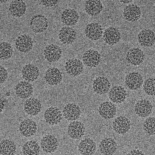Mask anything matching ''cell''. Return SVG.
I'll list each match as a JSON object with an SVG mask.
<instances>
[{
    "mask_svg": "<svg viewBox=\"0 0 155 155\" xmlns=\"http://www.w3.org/2000/svg\"><path fill=\"white\" fill-rule=\"evenodd\" d=\"M29 25L33 32L37 34L42 33L47 30L49 22L46 16L41 14H37L31 17Z\"/></svg>",
    "mask_w": 155,
    "mask_h": 155,
    "instance_id": "cell-1",
    "label": "cell"
},
{
    "mask_svg": "<svg viewBox=\"0 0 155 155\" xmlns=\"http://www.w3.org/2000/svg\"><path fill=\"white\" fill-rule=\"evenodd\" d=\"M125 84L130 90L135 91L141 88L143 85V78L138 72H131L126 76Z\"/></svg>",
    "mask_w": 155,
    "mask_h": 155,
    "instance_id": "cell-5",
    "label": "cell"
},
{
    "mask_svg": "<svg viewBox=\"0 0 155 155\" xmlns=\"http://www.w3.org/2000/svg\"><path fill=\"white\" fill-rule=\"evenodd\" d=\"M81 111L80 107L74 103H69L64 107L63 115L68 121H76L80 117Z\"/></svg>",
    "mask_w": 155,
    "mask_h": 155,
    "instance_id": "cell-25",
    "label": "cell"
},
{
    "mask_svg": "<svg viewBox=\"0 0 155 155\" xmlns=\"http://www.w3.org/2000/svg\"><path fill=\"white\" fill-rule=\"evenodd\" d=\"M143 90L145 93L149 96H155V78H147L143 84Z\"/></svg>",
    "mask_w": 155,
    "mask_h": 155,
    "instance_id": "cell-36",
    "label": "cell"
},
{
    "mask_svg": "<svg viewBox=\"0 0 155 155\" xmlns=\"http://www.w3.org/2000/svg\"><path fill=\"white\" fill-rule=\"evenodd\" d=\"M15 46L18 51L23 53L29 52L33 47V41L31 36L27 35H21L17 37Z\"/></svg>",
    "mask_w": 155,
    "mask_h": 155,
    "instance_id": "cell-13",
    "label": "cell"
},
{
    "mask_svg": "<svg viewBox=\"0 0 155 155\" xmlns=\"http://www.w3.org/2000/svg\"><path fill=\"white\" fill-rule=\"evenodd\" d=\"M79 16L76 10L72 8H66L61 15L62 22L67 26H73L77 24Z\"/></svg>",
    "mask_w": 155,
    "mask_h": 155,
    "instance_id": "cell-28",
    "label": "cell"
},
{
    "mask_svg": "<svg viewBox=\"0 0 155 155\" xmlns=\"http://www.w3.org/2000/svg\"><path fill=\"white\" fill-rule=\"evenodd\" d=\"M101 61V55L97 51L94 49L87 50L83 55L84 64L90 68L97 67Z\"/></svg>",
    "mask_w": 155,
    "mask_h": 155,
    "instance_id": "cell-4",
    "label": "cell"
},
{
    "mask_svg": "<svg viewBox=\"0 0 155 155\" xmlns=\"http://www.w3.org/2000/svg\"><path fill=\"white\" fill-rule=\"evenodd\" d=\"M45 79L50 85H58L62 81V74L58 68L51 67L49 68L45 72Z\"/></svg>",
    "mask_w": 155,
    "mask_h": 155,
    "instance_id": "cell-27",
    "label": "cell"
},
{
    "mask_svg": "<svg viewBox=\"0 0 155 155\" xmlns=\"http://www.w3.org/2000/svg\"></svg>",
    "mask_w": 155,
    "mask_h": 155,
    "instance_id": "cell-41",
    "label": "cell"
},
{
    "mask_svg": "<svg viewBox=\"0 0 155 155\" xmlns=\"http://www.w3.org/2000/svg\"><path fill=\"white\" fill-rule=\"evenodd\" d=\"M113 130L119 135H124L131 129L130 120L124 116L117 117L113 123Z\"/></svg>",
    "mask_w": 155,
    "mask_h": 155,
    "instance_id": "cell-6",
    "label": "cell"
},
{
    "mask_svg": "<svg viewBox=\"0 0 155 155\" xmlns=\"http://www.w3.org/2000/svg\"><path fill=\"white\" fill-rule=\"evenodd\" d=\"M22 152L23 155H39L40 147L36 141H27L23 146Z\"/></svg>",
    "mask_w": 155,
    "mask_h": 155,
    "instance_id": "cell-33",
    "label": "cell"
},
{
    "mask_svg": "<svg viewBox=\"0 0 155 155\" xmlns=\"http://www.w3.org/2000/svg\"><path fill=\"white\" fill-rule=\"evenodd\" d=\"M25 112L29 115L35 116L41 113L42 104L38 98L31 97L26 99L24 105Z\"/></svg>",
    "mask_w": 155,
    "mask_h": 155,
    "instance_id": "cell-15",
    "label": "cell"
},
{
    "mask_svg": "<svg viewBox=\"0 0 155 155\" xmlns=\"http://www.w3.org/2000/svg\"><path fill=\"white\" fill-rule=\"evenodd\" d=\"M78 148L82 155H93L96 151L97 145L93 139L86 138L80 142Z\"/></svg>",
    "mask_w": 155,
    "mask_h": 155,
    "instance_id": "cell-29",
    "label": "cell"
},
{
    "mask_svg": "<svg viewBox=\"0 0 155 155\" xmlns=\"http://www.w3.org/2000/svg\"><path fill=\"white\" fill-rule=\"evenodd\" d=\"M144 131L149 136L155 135V117L147 118L143 124Z\"/></svg>",
    "mask_w": 155,
    "mask_h": 155,
    "instance_id": "cell-35",
    "label": "cell"
},
{
    "mask_svg": "<svg viewBox=\"0 0 155 155\" xmlns=\"http://www.w3.org/2000/svg\"><path fill=\"white\" fill-rule=\"evenodd\" d=\"M60 41L64 45L73 43L77 38V33L74 28L70 26H64L60 30L59 33Z\"/></svg>",
    "mask_w": 155,
    "mask_h": 155,
    "instance_id": "cell-23",
    "label": "cell"
},
{
    "mask_svg": "<svg viewBox=\"0 0 155 155\" xmlns=\"http://www.w3.org/2000/svg\"><path fill=\"white\" fill-rule=\"evenodd\" d=\"M85 132L84 125L80 121H74L71 122L68 127V135L72 139L78 140L84 136Z\"/></svg>",
    "mask_w": 155,
    "mask_h": 155,
    "instance_id": "cell-17",
    "label": "cell"
},
{
    "mask_svg": "<svg viewBox=\"0 0 155 155\" xmlns=\"http://www.w3.org/2000/svg\"><path fill=\"white\" fill-rule=\"evenodd\" d=\"M138 42L145 47H150L155 43V34L151 29H144L137 35Z\"/></svg>",
    "mask_w": 155,
    "mask_h": 155,
    "instance_id": "cell-26",
    "label": "cell"
},
{
    "mask_svg": "<svg viewBox=\"0 0 155 155\" xmlns=\"http://www.w3.org/2000/svg\"><path fill=\"white\" fill-rule=\"evenodd\" d=\"M153 110V105L150 101L143 99L138 100L134 106V111L138 116L145 118L149 116Z\"/></svg>",
    "mask_w": 155,
    "mask_h": 155,
    "instance_id": "cell-11",
    "label": "cell"
},
{
    "mask_svg": "<svg viewBox=\"0 0 155 155\" xmlns=\"http://www.w3.org/2000/svg\"><path fill=\"white\" fill-rule=\"evenodd\" d=\"M0 53L1 60L6 61L11 59L13 54V49L10 43L3 41L0 44Z\"/></svg>",
    "mask_w": 155,
    "mask_h": 155,
    "instance_id": "cell-34",
    "label": "cell"
},
{
    "mask_svg": "<svg viewBox=\"0 0 155 155\" xmlns=\"http://www.w3.org/2000/svg\"><path fill=\"white\" fill-rule=\"evenodd\" d=\"M40 73L39 68L31 64H25L21 71L22 77L28 82H34L37 80Z\"/></svg>",
    "mask_w": 155,
    "mask_h": 155,
    "instance_id": "cell-21",
    "label": "cell"
},
{
    "mask_svg": "<svg viewBox=\"0 0 155 155\" xmlns=\"http://www.w3.org/2000/svg\"><path fill=\"white\" fill-rule=\"evenodd\" d=\"M64 68L66 73L72 77L81 75L84 71L83 62L79 59L75 58L68 60L65 63Z\"/></svg>",
    "mask_w": 155,
    "mask_h": 155,
    "instance_id": "cell-2",
    "label": "cell"
},
{
    "mask_svg": "<svg viewBox=\"0 0 155 155\" xmlns=\"http://www.w3.org/2000/svg\"><path fill=\"white\" fill-rule=\"evenodd\" d=\"M98 114L104 119L108 120L114 118L117 114V108L114 104L109 101H105L98 107Z\"/></svg>",
    "mask_w": 155,
    "mask_h": 155,
    "instance_id": "cell-20",
    "label": "cell"
},
{
    "mask_svg": "<svg viewBox=\"0 0 155 155\" xmlns=\"http://www.w3.org/2000/svg\"><path fill=\"white\" fill-rule=\"evenodd\" d=\"M127 155H145L144 153L139 149H133Z\"/></svg>",
    "mask_w": 155,
    "mask_h": 155,
    "instance_id": "cell-39",
    "label": "cell"
},
{
    "mask_svg": "<svg viewBox=\"0 0 155 155\" xmlns=\"http://www.w3.org/2000/svg\"><path fill=\"white\" fill-rule=\"evenodd\" d=\"M44 117L45 122L48 124L56 125L60 124L62 120L63 114L58 107L51 106L45 110Z\"/></svg>",
    "mask_w": 155,
    "mask_h": 155,
    "instance_id": "cell-3",
    "label": "cell"
},
{
    "mask_svg": "<svg viewBox=\"0 0 155 155\" xmlns=\"http://www.w3.org/2000/svg\"><path fill=\"white\" fill-rule=\"evenodd\" d=\"M8 77V73L6 69L1 65V78L0 82L1 84H3L7 80Z\"/></svg>",
    "mask_w": 155,
    "mask_h": 155,
    "instance_id": "cell-37",
    "label": "cell"
},
{
    "mask_svg": "<svg viewBox=\"0 0 155 155\" xmlns=\"http://www.w3.org/2000/svg\"><path fill=\"white\" fill-rule=\"evenodd\" d=\"M16 149V145L10 139H3L1 141L0 147L1 155H15Z\"/></svg>",
    "mask_w": 155,
    "mask_h": 155,
    "instance_id": "cell-32",
    "label": "cell"
},
{
    "mask_svg": "<svg viewBox=\"0 0 155 155\" xmlns=\"http://www.w3.org/2000/svg\"><path fill=\"white\" fill-rule=\"evenodd\" d=\"M59 142L58 139L52 135H47L42 138L41 147L45 153H52L58 149Z\"/></svg>",
    "mask_w": 155,
    "mask_h": 155,
    "instance_id": "cell-18",
    "label": "cell"
},
{
    "mask_svg": "<svg viewBox=\"0 0 155 155\" xmlns=\"http://www.w3.org/2000/svg\"><path fill=\"white\" fill-rule=\"evenodd\" d=\"M104 41L110 46L118 43L121 39V34L118 28L110 26L106 29L103 34Z\"/></svg>",
    "mask_w": 155,
    "mask_h": 155,
    "instance_id": "cell-14",
    "label": "cell"
},
{
    "mask_svg": "<svg viewBox=\"0 0 155 155\" xmlns=\"http://www.w3.org/2000/svg\"><path fill=\"white\" fill-rule=\"evenodd\" d=\"M108 96V98L113 103L121 104L125 101L127 93L123 87L114 86L109 90Z\"/></svg>",
    "mask_w": 155,
    "mask_h": 155,
    "instance_id": "cell-16",
    "label": "cell"
},
{
    "mask_svg": "<svg viewBox=\"0 0 155 155\" xmlns=\"http://www.w3.org/2000/svg\"><path fill=\"white\" fill-rule=\"evenodd\" d=\"M15 94L21 99L29 98L33 93V87L31 84L26 81L19 82L15 87Z\"/></svg>",
    "mask_w": 155,
    "mask_h": 155,
    "instance_id": "cell-22",
    "label": "cell"
},
{
    "mask_svg": "<svg viewBox=\"0 0 155 155\" xmlns=\"http://www.w3.org/2000/svg\"><path fill=\"white\" fill-rule=\"evenodd\" d=\"M104 9L103 3L100 1H87L84 5L86 12L92 16H97Z\"/></svg>",
    "mask_w": 155,
    "mask_h": 155,
    "instance_id": "cell-31",
    "label": "cell"
},
{
    "mask_svg": "<svg viewBox=\"0 0 155 155\" xmlns=\"http://www.w3.org/2000/svg\"><path fill=\"white\" fill-rule=\"evenodd\" d=\"M27 5L23 1H12L9 5V11L11 15L16 18H20L25 14Z\"/></svg>",
    "mask_w": 155,
    "mask_h": 155,
    "instance_id": "cell-30",
    "label": "cell"
},
{
    "mask_svg": "<svg viewBox=\"0 0 155 155\" xmlns=\"http://www.w3.org/2000/svg\"><path fill=\"white\" fill-rule=\"evenodd\" d=\"M133 2V1H129V0H127V1H120V2L123 3L124 4L130 3V2Z\"/></svg>",
    "mask_w": 155,
    "mask_h": 155,
    "instance_id": "cell-40",
    "label": "cell"
},
{
    "mask_svg": "<svg viewBox=\"0 0 155 155\" xmlns=\"http://www.w3.org/2000/svg\"><path fill=\"white\" fill-rule=\"evenodd\" d=\"M41 3L46 7H52L55 6L58 3V1H41Z\"/></svg>",
    "mask_w": 155,
    "mask_h": 155,
    "instance_id": "cell-38",
    "label": "cell"
},
{
    "mask_svg": "<svg viewBox=\"0 0 155 155\" xmlns=\"http://www.w3.org/2000/svg\"><path fill=\"white\" fill-rule=\"evenodd\" d=\"M111 86L109 79L104 76H98L93 81V90L97 94H106L110 90Z\"/></svg>",
    "mask_w": 155,
    "mask_h": 155,
    "instance_id": "cell-12",
    "label": "cell"
},
{
    "mask_svg": "<svg viewBox=\"0 0 155 155\" xmlns=\"http://www.w3.org/2000/svg\"><path fill=\"white\" fill-rule=\"evenodd\" d=\"M19 131L21 135L25 137L33 136L37 130L36 123L31 119L23 120L19 125Z\"/></svg>",
    "mask_w": 155,
    "mask_h": 155,
    "instance_id": "cell-19",
    "label": "cell"
},
{
    "mask_svg": "<svg viewBox=\"0 0 155 155\" xmlns=\"http://www.w3.org/2000/svg\"><path fill=\"white\" fill-rule=\"evenodd\" d=\"M84 34L89 40L93 41H98L104 34L103 27L98 23L95 22L90 23L86 26Z\"/></svg>",
    "mask_w": 155,
    "mask_h": 155,
    "instance_id": "cell-8",
    "label": "cell"
},
{
    "mask_svg": "<svg viewBox=\"0 0 155 155\" xmlns=\"http://www.w3.org/2000/svg\"><path fill=\"white\" fill-rule=\"evenodd\" d=\"M123 14L126 21L134 22L140 19L142 15V11L138 5L134 4H130L124 7Z\"/></svg>",
    "mask_w": 155,
    "mask_h": 155,
    "instance_id": "cell-10",
    "label": "cell"
},
{
    "mask_svg": "<svg viewBox=\"0 0 155 155\" xmlns=\"http://www.w3.org/2000/svg\"><path fill=\"white\" fill-rule=\"evenodd\" d=\"M145 58L144 53L140 48L134 47L127 53L126 60L131 65L138 66L143 62Z\"/></svg>",
    "mask_w": 155,
    "mask_h": 155,
    "instance_id": "cell-7",
    "label": "cell"
},
{
    "mask_svg": "<svg viewBox=\"0 0 155 155\" xmlns=\"http://www.w3.org/2000/svg\"><path fill=\"white\" fill-rule=\"evenodd\" d=\"M62 51L60 46L54 44L47 45L43 52L45 59L50 63L58 61L61 59Z\"/></svg>",
    "mask_w": 155,
    "mask_h": 155,
    "instance_id": "cell-9",
    "label": "cell"
},
{
    "mask_svg": "<svg viewBox=\"0 0 155 155\" xmlns=\"http://www.w3.org/2000/svg\"><path fill=\"white\" fill-rule=\"evenodd\" d=\"M117 144L115 140L111 137H105L100 143L99 151L104 155H113L117 151Z\"/></svg>",
    "mask_w": 155,
    "mask_h": 155,
    "instance_id": "cell-24",
    "label": "cell"
}]
</instances>
